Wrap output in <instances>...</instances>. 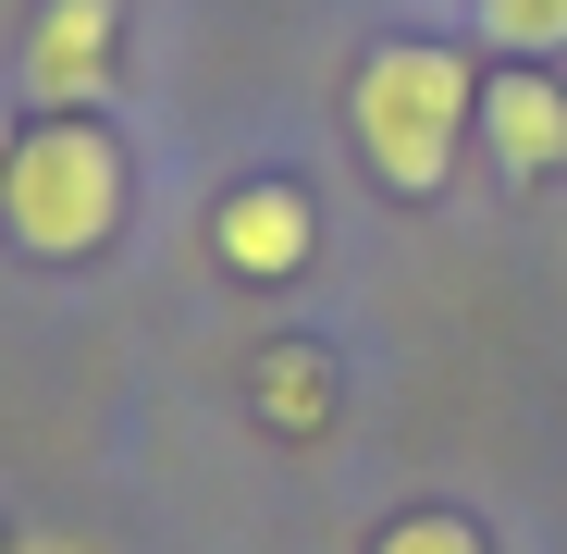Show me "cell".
Wrapping results in <instances>:
<instances>
[{
	"label": "cell",
	"instance_id": "3957f363",
	"mask_svg": "<svg viewBox=\"0 0 567 554\" xmlns=\"http://www.w3.org/2000/svg\"><path fill=\"white\" fill-rule=\"evenodd\" d=\"M112 50H124V0H38L25 13V100L86 112L112 86Z\"/></svg>",
	"mask_w": 567,
	"mask_h": 554
},
{
	"label": "cell",
	"instance_id": "6da1fadb",
	"mask_svg": "<svg viewBox=\"0 0 567 554\" xmlns=\"http://www.w3.org/2000/svg\"><path fill=\"white\" fill-rule=\"evenodd\" d=\"M346 124H358V160L395 198H432L456 173V148H468V124H482V74L444 38H383L358 62V86H346Z\"/></svg>",
	"mask_w": 567,
	"mask_h": 554
},
{
	"label": "cell",
	"instance_id": "5b68a950",
	"mask_svg": "<svg viewBox=\"0 0 567 554\" xmlns=\"http://www.w3.org/2000/svg\"><path fill=\"white\" fill-rule=\"evenodd\" d=\"M468 148H482L506 185H543V173H567V86H555L543 62H506V74H482V124H468Z\"/></svg>",
	"mask_w": 567,
	"mask_h": 554
},
{
	"label": "cell",
	"instance_id": "277c9868",
	"mask_svg": "<svg viewBox=\"0 0 567 554\" xmlns=\"http://www.w3.org/2000/svg\"><path fill=\"white\" fill-rule=\"evenodd\" d=\"M309 247H321V210H309V185H284V173H247L210 210V259L235 284H284V271H309Z\"/></svg>",
	"mask_w": 567,
	"mask_h": 554
},
{
	"label": "cell",
	"instance_id": "9c48e42d",
	"mask_svg": "<svg viewBox=\"0 0 567 554\" xmlns=\"http://www.w3.org/2000/svg\"><path fill=\"white\" fill-rule=\"evenodd\" d=\"M0 554H13V542H0Z\"/></svg>",
	"mask_w": 567,
	"mask_h": 554
},
{
	"label": "cell",
	"instance_id": "ba28073f",
	"mask_svg": "<svg viewBox=\"0 0 567 554\" xmlns=\"http://www.w3.org/2000/svg\"><path fill=\"white\" fill-rule=\"evenodd\" d=\"M0 173H13V124H0Z\"/></svg>",
	"mask_w": 567,
	"mask_h": 554
},
{
	"label": "cell",
	"instance_id": "52a82bcc",
	"mask_svg": "<svg viewBox=\"0 0 567 554\" xmlns=\"http://www.w3.org/2000/svg\"><path fill=\"white\" fill-rule=\"evenodd\" d=\"M370 554H494V542H482V518H456V505H408Z\"/></svg>",
	"mask_w": 567,
	"mask_h": 554
},
{
	"label": "cell",
	"instance_id": "8992f818",
	"mask_svg": "<svg viewBox=\"0 0 567 554\" xmlns=\"http://www.w3.org/2000/svg\"><path fill=\"white\" fill-rule=\"evenodd\" d=\"M482 38L506 62H555L567 50V0H482Z\"/></svg>",
	"mask_w": 567,
	"mask_h": 554
},
{
	"label": "cell",
	"instance_id": "7a4b0ae2",
	"mask_svg": "<svg viewBox=\"0 0 567 554\" xmlns=\"http://www.w3.org/2000/svg\"><path fill=\"white\" fill-rule=\"evenodd\" d=\"M0 234H13L38 271H74L124 234V148L86 112H38L13 136V173H0Z\"/></svg>",
	"mask_w": 567,
	"mask_h": 554
}]
</instances>
